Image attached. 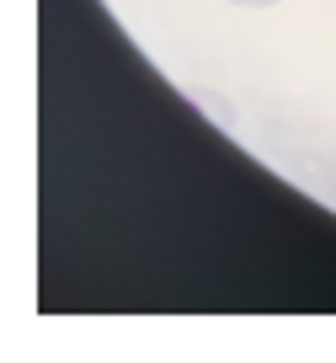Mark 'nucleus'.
<instances>
[{"instance_id": "nucleus-1", "label": "nucleus", "mask_w": 336, "mask_h": 363, "mask_svg": "<svg viewBox=\"0 0 336 363\" xmlns=\"http://www.w3.org/2000/svg\"><path fill=\"white\" fill-rule=\"evenodd\" d=\"M230 6H246V11H262V6H278V0H230Z\"/></svg>"}]
</instances>
